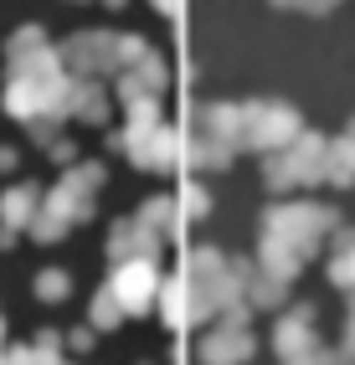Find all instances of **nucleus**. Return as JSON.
<instances>
[{"label": "nucleus", "mask_w": 355, "mask_h": 365, "mask_svg": "<svg viewBox=\"0 0 355 365\" xmlns=\"http://www.w3.org/2000/svg\"><path fill=\"white\" fill-rule=\"evenodd\" d=\"M335 227V211L329 206H309V201H294V206H273L268 211V237H263V262L273 267L278 278L294 273V262L304 252H314V242Z\"/></svg>", "instance_id": "obj_1"}, {"label": "nucleus", "mask_w": 355, "mask_h": 365, "mask_svg": "<svg viewBox=\"0 0 355 365\" xmlns=\"http://www.w3.org/2000/svg\"><path fill=\"white\" fill-rule=\"evenodd\" d=\"M145 52V41L139 36H124V31H78L62 41V67L83 72V78H108V72H129V62Z\"/></svg>", "instance_id": "obj_2"}, {"label": "nucleus", "mask_w": 355, "mask_h": 365, "mask_svg": "<svg viewBox=\"0 0 355 365\" xmlns=\"http://www.w3.org/2000/svg\"><path fill=\"white\" fill-rule=\"evenodd\" d=\"M329 175V139L319 134H299L289 150H278L268 160V185L273 190H289V185H314Z\"/></svg>", "instance_id": "obj_3"}, {"label": "nucleus", "mask_w": 355, "mask_h": 365, "mask_svg": "<svg viewBox=\"0 0 355 365\" xmlns=\"http://www.w3.org/2000/svg\"><path fill=\"white\" fill-rule=\"evenodd\" d=\"M299 113L289 103H242V144H252V150H289V144L299 139Z\"/></svg>", "instance_id": "obj_4"}, {"label": "nucleus", "mask_w": 355, "mask_h": 365, "mask_svg": "<svg viewBox=\"0 0 355 365\" xmlns=\"http://www.w3.org/2000/svg\"><path fill=\"white\" fill-rule=\"evenodd\" d=\"M124 150H129L134 165H145V170H170L185 155V144H180V134L155 124V129H124Z\"/></svg>", "instance_id": "obj_5"}, {"label": "nucleus", "mask_w": 355, "mask_h": 365, "mask_svg": "<svg viewBox=\"0 0 355 365\" xmlns=\"http://www.w3.org/2000/svg\"><path fill=\"white\" fill-rule=\"evenodd\" d=\"M196 134L222 144V150H237V144H242V108L237 103H206L196 113Z\"/></svg>", "instance_id": "obj_6"}, {"label": "nucleus", "mask_w": 355, "mask_h": 365, "mask_svg": "<svg viewBox=\"0 0 355 365\" xmlns=\"http://www.w3.org/2000/svg\"><path fill=\"white\" fill-rule=\"evenodd\" d=\"M155 247H160V232H150L139 216H129V222H118L113 227V237H108V252L118 257V262H150L155 257Z\"/></svg>", "instance_id": "obj_7"}, {"label": "nucleus", "mask_w": 355, "mask_h": 365, "mask_svg": "<svg viewBox=\"0 0 355 365\" xmlns=\"http://www.w3.org/2000/svg\"><path fill=\"white\" fill-rule=\"evenodd\" d=\"M108 294L118 299V309H145L150 294H155V267L150 262H118V273H113V288Z\"/></svg>", "instance_id": "obj_8"}, {"label": "nucleus", "mask_w": 355, "mask_h": 365, "mask_svg": "<svg viewBox=\"0 0 355 365\" xmlns=\"http://www.w3.org/2000/svg\"><path fill=\"white\" fill-rule=\"evenodd\" d=\"M36 201H41L36 185L6 190V196H0V222H6V227H31V222H36Z\"/></svg>", "instance_id": "obj_9"}, {"label": "nucleus", "mask_w": 355, "mask_h": 365, "mask_svg": "<svg viewBox=\"0 0 355 365\" xmlns=\"http://www.w3.org/2000/svg\"><path fill=\"white\" fill-rule=\"evenodd\" d=\"M67 113H78L83 124H103V118H108L103 88H98V83H88V78H78V83H73V103H67Z\"/></svg>", "instance_id": "obj_10"}, {"label": "nucleus", "mask_w": 355, "mask_h": 365, "mask_svg": "<svg viewBox=\"0 0 355 365\" xmlns=\"http://www.w3.org/2000/svg\"><path fill=\"white\" fill-rule=\"evenodd\" d=\"M242 355H247V334H242V329L211 334L206 345H201V360H206V365H232V360H242Z\"/></svg>", "instance_id": "obj_11"}, {"label": "nucleus", "mask_w": 355, "mask_h": 365, "mask_svg": "<svg viewBox=\"0 0 355 365\" xmlns=\"http://www.w3.org/2000/svg\"><path fill=\"white\" fill-rule=\"evenodd\" d=\"M335 185H350L355 180V124L345 129V139H329V175Z\"/></svg>", "instance_id": "obj_12"}, {"label": "nucleus", "mask_w": 355, "mask_h": 365, "mask_svg": "<svg viewBox=\"0 0 355 365\" xmlns=\"http://www.w3.org/2000/svg\"><path fill=\"white\" fill-rule=\"evenodd\" d=\"M329 273H335V283H350V288H355V232L340 237V257H335Z\"/></svg>", "instance_id": "obj_13"}, {"label": "nucleus", "mask_w": 355, "mask_h": 365, "mask_svg": "<svg viewBox=\"0 0 355 365\" xmlns=\"http://www.w3.org/2000/svg\"><path fill=\"white\" fill-rule=\"evenodd\" d=\"M170 211H175V206H170V196H155L145 211H139V222H145L150 232H170Z\"/></svg>", "instance_id": "obj_14"}, {"label": "nucleus", "mask_w": 355, "mask_h": 365, "mask_svg": "<svg viewBox=\"0 0 355 365\" xmlns=\"http://www.w3.org/2000/svg\"><path fill=\"white\" fill-rule=\"evenodd\" d=\"M36 294H41V299H62V294H67V278H62V273H41V278H36Z\"/></svg>", "instance_id": "obj_15"}, {"label": "nucleus", "mask_w": 355, "mask_h": 365, "mask_svg": "<svg viewBox=\"0 0 355 365\" xmlns=\"http://www.w3.org/2000/svg\"><path fill=\"white\" fill-rule=\"evenodd\" d=\"M73 155H78V150H73V144H67V139H62V144L52 139V160H73Z\"/></svg>", "instance_id": "obj_16"}, {"label": "nucleus", "mask_w": 355, "mask_h": 365, "mask_svg": "<svg viewBox=\"0 0 355 365\" xmlns=\"http://www.w3.org/2000/svg\"><path fill=\"white\" fill-rule=\"evenodd\" d=\"M155 6H160V16H180L185 0H155Z\"/></svg>", "instance_id": "obj_17"}, {"label": "nucleus", "mask_w": 355, "mask_h": 365, "mask_svg": "<svg viewBox=\"0 0 355 365\" xmlns=\"http://www.w3.org/2000/svg\"><path fill=\"white\" fill-rule=\"evenodd\" d=\"M16 165V150H0V170H11Z\"/></svg>", "instance_id": "obj_18"}, {"label": "nucleus", "mask_w": 355, "mask_h": 365, "mask_svg": "<svg viewBox=\"0 0 355 365\" xmlns=\"http://www.w3.org/2000/svg\"><path fill=\"white\" fill-rule=\"evenodd\" d=\"M108 6H124V0H108Z\"/></svg>", "instance_id": "obj_19"}]
</instances>
